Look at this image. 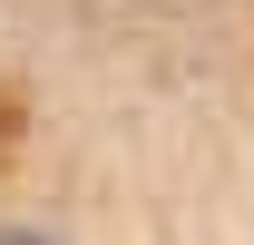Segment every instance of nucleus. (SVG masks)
<instances>
[{"instance_id":"obj_1","label":"nucleus","mask_w":254,"mask_h":245,"mask_svg":"<svg viewBox=\"0 0 254 245\" xmlns=\"http://www.w3.org/2000/svg\"><path fill=\"white\" fill-rule=\"evenodd\" d=\"M10 147H20V98L0 89V157H10Z\"/></svg>"},{"instance_id":"obj_2","label":"nucleus","mask_w":254,"mask_h":245,"mask_svg":"<svg viewBox=\"0 0 254 245\" xmlns=\"http://www.w3.org/2000/svg\"><path fill=\"white\" fill-rule=\"evenodd\" d=\"M0 245H49V236H0Z\"/></svg>"}]
</instances>
